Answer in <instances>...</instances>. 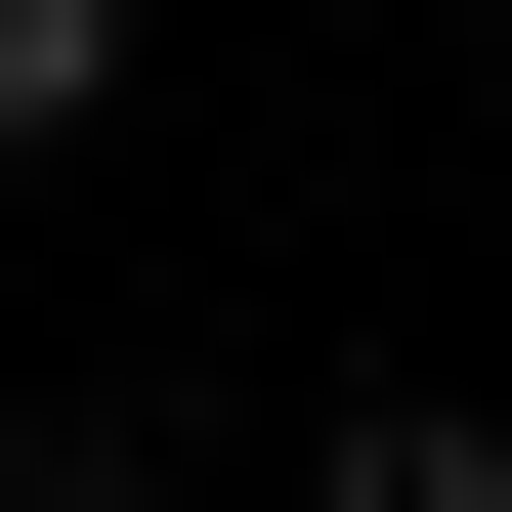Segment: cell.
Listing matches in <instances>:
<instances>
[{"mask_svg": "<svg viewBox=\"0 0 512 512\" xmlns=\"http://www.w3.org/2000/svg\"><path fill=\"white\" fill-rule=\"evenodd\" d=\"M299 512H512V427H470V384H342V427H299Z\"/></svg>", "mask_w": 512, "mask_h": 512, "instance_id": "6da1fadb", "label": "cell"}, {"mask_svg": "<svg viewBox=\"0 0 512 512\" xmlns=\"http://www.w3.org/2000/svg\"><path fill=\"white\" fill-rule=\"evenodd\" d=\"M43 128H128V0H0V171H43Z\"/></svg>", "mask_w": 512, "mask_h": 512, "instance_id": "7a4b0ae2", "label": "cell"}]
</instances>
